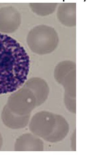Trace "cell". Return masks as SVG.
<instances>
[{
    "label": "cell",
    "instance_id": "obj_4",
    "mask_svg": "<svg viewBox=\"0 0 98 155\" xmlns=\"http://www.w3.org/2000/svg\"><path fill=\"white\" fill-rule=\"evenodd\" d=\"M58 17L60 22L69 26L76 25V4L67 3L60 5Z\"/></svg>",
    "mask_w": 98,
    "mask_h": 155
},
{
    "label": "cell",
    "instance_id": "obj_5",
    "mask_svg": "<svg viewBox=\"0 0 98 155\" xmlns=\"http://www.w3.org/2000/svg\"><path fill=\"white\" fill-rule=\"evenodd\" d=\"M30 6L34 13L40 15H46L54 11L56 4H30Z\"/></svg>",
    "mask_w": 98,
    "mask_h": 155
},
{
    "label": "cell",
    "instance_id": "obj_1",
    "mask_svg": "<svg viewBox=\"0 0 98 155\" xmlns=\"http://www.w3.org/2000/svg\"><path fill=\"white\" fill-rule=\"evenodd\" d=\"M30 60L25 50L11 37L0 33V94L15 91L25 82Z\"/></svg>",
    "mask_w": 98,
    "mask_h": 155
},
{
    "label": "cell",
    "instance_id": "obj_2",
    "mask_svg": "<svg viewBox=\"0 0 98 155\" xmlns=\"http://www.w3.org/2000/svg\"><path fill=\"white\" fill-rule=\"evenodd\" d=\"M28 44L35 53H50L56 48L58 36L53 28L45 25L38 26L29 34Z\"/></svg>",
    "mask_w": 98,
    "mask_h": 155
},
{
    "label": "cell",
    "instance_id": "obj_3",
    "mask_svg": "<svg viewBox=\"0 0 98 155\" xmlns=\"http://www.w3.org/2000/svg\"><path fill=\"white\" fill-rule=\"evenodd\" d=\"M20 22V15L14 7H7L0 9L1 31L9 32L16 30Z\"/></svg>",
    "mask_w": 98,
    "mask_h": 155
}]
</instances>
